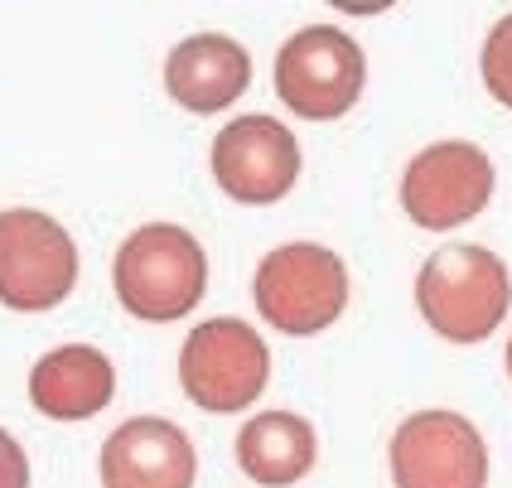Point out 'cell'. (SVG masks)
<instances>
[{"label": "cell", "mask_w": 512, "mask_h": 488, "mask_svg": "<svg viewBox=\"0 0 512 488\" xmlns=\"http://www.w3.org/2000/svg\"><path fill=\"white\" fill-rule=\"evenodd\" d=\"M314 455H319L314 426L305 416H295V411H261L237 435V464H242V474L271 488L300 484L314 469Z\"/></svg>", "instance_id": "obj_13"}, {"label": "cell", "mask_w": 512, "mask_h": 488, "mask_svg": "<svg viewBox=\"0 0 512 488\" xmlns=\"http://www.w3.org/2000/svg\"><path fill=\"white\" fill-rule=\"evenodd\" d=\"M213 174L237 203H276L300 179V141L276 116H237L213 141Z\"/></svg>", "instance_id": "obj_9"}, {"label": "cell", "mask_w": 512, "mask_h": 488, "mask_svg": "<svg viewBox=\"0 0 512 488\" xmlns=\"http://www.w3.org/2000/svg\"><path fill=\"white\" fill-rule=\"evenodd\" d=\"M116 300L136 319L150 324H170L189 315L208 290V257L194 242V232L174 228V223H150L136 228L121 252H116Z\"/></svg>", "instance_id": "obj_2"}, {"label": "cell", "mask_w": 512, "mask_h": 488, "mask_svg": "<svg viewBox=\"0 0 512 488\" xmlns=\"http://www.w3.org/2000/svg\"><path fill=\"white\" fill-rule=\"evenodd\" d=\"M199 455L174 421L136 416L116 426L102 445V484L107 488H194Z\"/></svg>", "instance_id": "obj_10"}, {"label": "cell", "mask_w": 512, "mask_h": 488, "mask_svg": "<svg viewBox=\"0 0 512 488\" xmlns=\"http://www.w3.org/2000/svg\"><path fill=\"white\" fill-rule=\"evenodd\" d=\"M112 392L116 368L107 363V353L92 344L54 348L29 373V402L49 421H87L112 402Z\"/></svg>", "instance_id": "obj_12"}, {"label": "cell", "mask_w": 512, "mask_h": 488, "mask_svg": "<svg viewBox=\"0 0 512 488\" xmlns=\"http://www.w3.org/2000/svg\"><path fill=\"white\" fill-rule=\"evenodd\" d=\"M0 488H29V460L10 431H0Z\"/></svg>", "instance_id": "obj_15"}, {"label": "cell", "mask_w": 512, "mask_h": 488, "mask_svg": "<svg viewBox=\"0 0 512 488\" xmlns=\"http://www.w3.org/2000/svg\"><path fill=\"white\" fill-rule=\"evenodd\" d=\"M179 382L203 411H247L271 382V353L247 319H203L179 353Z\"/></svg>", "instance_id": "obj_5"}, {"label": "cell", "mask_w": 512, "mask_h": 488, "mask_svg": "<svg viewBox=\"0 0 512 488\" xmlns=\"http://www.w3.org/2000/svg\"><path fill=\"white\" fill-rule=\"evenodd\" d=\"M252 83V58L228 34H194L165 58V87L189 112H223Z\"/></svg>", "instance_id": "obj_11"}, {"label": "cell", "mask_w": 512, "mask_h": 488, "mask_svg": "<svg viewBox=\"0 0 512 488\" xmlns=\"http://www.w3.org/2000/svg\"><path fill=\"white\" fill-rule=\"evenodd\" d=\"M368 83L363 49L334 25H310L290 34L276 54V97L305 121L343 116Z\"/></svg>", "instance_id": "obj_4"}, {"label": "cell", "mask_w": 512, "mask_h": 488, "mask_svg": "<svg viewBox=\"0 0 512 488\" xmlns=\"http://www.w3.org/2000/svg\"><path fill=\"white\" fill-rule=\"evenodd\" d=\"M508 377H512V339H508Z\"/></svg>", "instance_id": "obj_16"}, {"label": "cell", "mask_w": 512, "mask_h": 488, "mask_svg": "<svg viewBox=\"0 0 512 488\" xmlns=\"http://www.w3.org/2000/svg\"><path fill=\"white\" fill-rule=\"evenodd\" d=\"M78 286V247L49 213H0V300L10 310H54Z\"/></svg>", "instance_id": "obj_6"}, {"label": "cell", "mask_w": 512, "mask_h": 488, "mask_svg": "<svg viewBox=\"0 0 512 488\" xmlns=\"http://www.w3.org/2000/svg\"><path fill=\"white\" fill-rule=\"evenodd\" d=\"M256 310L271 329L305 339L329 329L348 305V271L319 242H285L256 266Z\"/></svg>", "instance_id": "obj_3"}, {"label": "cell", "mask_w": 512, "mask_h": 488, "mask_svg": "<svg viewBox=\"0 0 512 488\" xmlns=\"http://www.w3.org/2000/svg\"><path fill=\"white\" fill-rule=\"evenodd\" d=\"M484 83L503 107H512V15H503L498 25L488 29V39H484Z\"/></svg>", "instance_id": "obj_14"}, {"label": "cell", "mask_w": 512, "mask_h": 488, "mask_svg": "<svg viewBox=\"0 0 512 488\" xmlns=\"http://www.w3.org/2000/svg\"><path fill=\"white\" fill-rule=\"evenodd\" d=\"M416 305L426 324L450 344H479L488 339L512 305V281L498 252L459 242L440 247L416 276Z\"/></svg>", "instance_id": "obj_1"}, {"label": "cell", "mask_w": 512, "mask_h": 488, "mask_svg": "<svg viewBox=\"0 0 512 488\" xmlns=\"http://www.w3.org/2000/svg\"><path fill=\"white\" fill-rule=\"evenodd\" d=\"M493 199V160L469 141L426 145L401 174V208L416 228L450 232L479 218Z\"/></svg>", "instance_id": "obj_7"}, {"label": "cell", "mask_w": 512, "mask_h": 488, "mask_svg": "<svg viewBox=\"0 0 512 488\" xmlns=\"http://www.w3.org/2000/svg\"><path fill=\"white\" fill-rule=\"evenodd\" d=\"M397 488H484L488 445L459 411H416L392 435Z\"/></svg>", "instance_id": "obj_8"}]
</instances>
